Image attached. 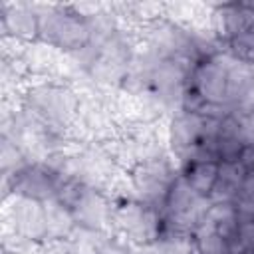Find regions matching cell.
Returning <instances> with one entry per match:
<instances>
[{"label":"cell","instance_id":"12","mask_svg":"<svg viewBox=\"0 0 254 254\" xmlns=\"http://www.w3.org/2000/svg\"><path fill=\"white\" fill-rule=\"evenodd\" d=\"M46 210V228H48V238L46 240H58V238H69L71 232L75 230V218L71 210L58 200H48L44 202Z\"/></svg>","mask_w":254,"mask_h":254},{"label":"cell","instance_id":"10","mask_svg":"<svg viewBox=\"0 0 254 254\" xmlns=\"http://www.w3.org/2000/svg\"><path fill=\"white\" fill-rule=\"evenodd\" d=\"M218 161L212 159H187L179 165V175L200 196L208 198L218 177Z\"/></svg>","mask_w":254,"mask_h":254},{"label":"cell","instance_id":"17","mask_svg":"<svg viewBox=\"0 0 254 254\" xmlns=\"http://www.w3.org/2000/svg\"><path fill=\"white\" fill-rule=\"evenodd\" d=\"M95 254H135V246L129 244L125 238L113 234Z\"/></svg>","mask_w":254,"mask_h":254},{"label":"cell","instance_id":"7","mask_svg":"<svg viewBox=\"0 0 254 254\" xmlns=\"http://www.w3.org/2000/svg\"><path fill=\"white\" fill-rule=\"evenodd\" d=\"M206 24L218 44L224 48L228 42L254 26V2H222L210 6Z\"/></svg>","mask_w":254,"mask_h":254},{"label":"cell","instance_id":"1","mask_svg":"<svg viewBox=\"0 0 254 254\" xmlns=\"http://www.w3.org/2000/svg\"><path fill=\"white\" fill-rule=\"evenodd\" d=\"M36 81L26 83L20 89V107L30 111L48 127L62 131L71 137V129L75 125L81 95L77 89L56 77H34Z\"/></svg>","mask_w":254,"mask_h":254},{"label":"cell","instance_id":"18","mask_svg":"<svg viewBox=\"0 0 254 254\" xmlns=\"http://www.w3.org/2000/svg\"><path fill=\"white\" fill-rule=\"evenodd\" d=\"M240 254H254V246H252V248H246V250H242Z\"/></svg>","mask_w":254,"mask_h":254},{"label":"cell","instance_id":"3","mask_svg":"<svg viewBox=\"0 0 254 254\" xmlns=\"http://www.w3.org/2000/svg\"><path fill=\"white\" fill-rule=\"evenodd\" d=\"M125 175L133 194L139 200L159 208L167 196L169 187L179 175V165L175 157L167 151V153L139 161Z\"/></svg>","mask_w":254,"mask_h":254},{"label":"cell","instance_id":"13","mask_svg":"<svg viewBox=\"0 0 254 254\" xmlns=\"http://www.w3.org/2000/svg\"><path fill=\"white\" fill-rule=\"evenodd\" d=\"M192 242L196 254H232L230 244L204 216L192 228Z\"/></svg>","mask_w":254,"mask_h":254},{"label":"cell","instance_id":"11","mask_svg":"<svg viewBox=\"0 0 254 254\" xmlns=\"http://www.w3.org/2000/svg\"><path fill=\"white\" fill-rule=\"evenodd\" d=\"M248 169L240 161H224L218 165L216 185L208 196L210 202H232L246 179Z\"/></svg>","mask_w":254,"mask_h":254},{"label":"cell","instance_id":"4","mask_svg":"<svg viewBox=\"0 0 254 254\" xmlns=\"http://www.w3.org/2000/svg\"><path fill=\"white\" fill-rule=\"evenodd\" d=\"M206 103L210 111L230 109L228 89V52L222 50L216 56L202 58L190 65L187 81Z\"/></svg>","mask_w":254,"mask_h":254},{"label":"cell","instance_id":"14","mask_svg":"<svg viewBox=\"0 0 254 254\" xmlns=\"http://www.w3.org/2000/svg\"><path fill=\"white\" fill-rule=\"evenodd\" d=\"M224 50L238 62L254 67V26L250 30H246L244 34H240L238 38H234L232 42H228L224 46Z\"/></svg>","mask_w":254,"mask_h":254},{"label":"cell","instance_id":"9","mask_svg":"<svg viewBox=\"0 0 254 254\" xmlns=\"http://www.w3.org/2000/svg\"><path fill=\"white\" fill-rule=\"evenodd\" d=\"M71 214L77 226L113 234V198L105 190L87 187L81 198L73 204Z\"/></svg>","mask_w":254,"mask_h":254},{"label":"cell","instance_id":"19","mask_svg":"<svg viewBox=\"0 0 254 254\" xmlns=\"http://www.w3.org/2000/svg\"><path fill=\"white\" fill-rule=\"evenodd\" d=\"M2 254H10V252H2Z\"/></svg>","mask_w":254,"mask_h":254},{"label":"cell","instance_id":"6","mask_svg":"<svg viewBox=\"0 0 254 254\" xmlns=\"http://www.w3.org/2000/svg\"><path fill=\"white\" fill-rule=\"evenodd\" d=\"M4 230L12 232L28 242L42 244L48 238L46 228V210L44 202L26 198V196H12L4 200Z\"/></svg>","mask_w":254,"mask_h":254},{"label":"cell","instance_id":"16","mask_svg":"<svg viewBox=\"0 0 254 254\" xmlns=\"http://www.w3.org/2000/svg\"><path fill=\"white\" fill-rule=\"evenodd\" d=\"M40 254H79L69 238L46 240L40 244Z\"/></svg>","mask_w":254,"mask_h":254},{"label":"cell","instance_id":"2","mask_svg":"<svg viewBox=\"0 0 254 254\" xmlns=\"http://www.w3.org/2000/svg\"><path fill=\"white\" fill-rule=\"evenodd\" d=\"M40 36L38 42L62 52L73 54L91 44L89 20L77 14L71 4H38Z\"/></svg>","mask_w":254,"mask_h":254},{"label":"cell","instance_id":"5","mask_svg":"<svg viewBox=\"0 0 254 254\" xmlns=\"http://www.w3.org/2000/svg\"><path fill=\"white\" fill-rule=\"evenodd\" d=\"M62 173L46 161H30L14 175H2V198L26 196L40 202L56 198Z\"/></svg>","mask_w":254,"mask_h":254},{"label":"cell","instance_id":"8","mask_svg":"<svg viewBox=\"0 0 254 254\" xmlns=\"http://www.w3.org/2000/svg\"><path fill=\"white\" fill-rule=\"evenodd\" d=\"M0 28H2L4 40H10L22 46L36 44L40 36L38 4L2 2L0 4Z\"/></svg>","mask_w":254,"mask_h":254},{"label":"cell","instance_id":"15","mask_svg":"<svg viewBox=\"0 0 254 254\" xmlns=\"http://www.w3.org/2000/svg\"><path fill=\"white\" fill-rule=\"evenodd\" d=\"M230 111L238 119L246 143L254 145V105H236V107H230Z\"/></svg>","mask_w":254,"mask_h":254}]
</instances>
